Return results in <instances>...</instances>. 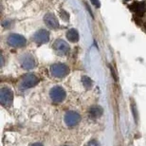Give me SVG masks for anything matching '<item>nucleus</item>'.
<instances>
[{
    "label": "nucleus",
    "instance_id": "1",
    "mask_svg": "<svg viewBox=\"0 0 146 146\" xmlns=\"http://www.w3.org/2000/svg\"><path fill=\"white\" fill-rule=\"evenodd\" d=\"M0 102L5 107H10L13 102V92L10 87L4 86L0 90Z\"/></svg>",
    "mask_w": 146,
    "mask_h": 146
},
{
    "label": "nucleus",
    "instance_id": "2",
    "mask_svg": "<svg viewBox=\"0 0 146 146\" xmlns=\"http://www.w3.org/2000/svg\"><path fill=\"white\" fill-rule=\"evenodd\" d=\"M49 96L54 104H60L66 99V93L62 86H54L49 91Z\"/></svg>",
    "mask_w": 146,
    "mask_h": 146
},
{
    "label": "nucleus",
    "instance_id": "3",
    "mask_svg": "<svg viewBox=\"0 0 146 146\" xmlns=\"http://www.w3.org/2000/svg\"><path fill=\"white\" fill-rule=\"evenodd\" d=\"M50 72L52 76L56 78H64L68 74L69 68L68 66H66L65 64H54L50 66Z\"/></svg>",
    "mask_w": 146,
    "mask_h": 146
},
{
    "label": "nucleus",
    "instance_id": "4",
    "mask_svg": "<svg viewBox=\"0 0 146 146\" xmlns=\"http://www.w3.org/2000/svg\"><path fill=\"white\" fill-rule=\"evenodd\" d=\"M39 83V79L34 74H27L22 79L21 83L19 84L20 89H28L31 87L35 86Z\"/></svg>",
    "mask_w": 146,
    "mask_h": 146
},
{
    "label": "nucleus",
    "instance_id": "5",
    "mask_svg": "<svg viewBox=\"0 0 146 146\" xmlns=\"http://www.w3.org/2000/svg\"><path fill=\"white\" fill-rule=\"evenodd\" d=\"M80 121H81V116L76 111H68L65 114V122L68 126L74 127Z\"/></svg>",
    "mask_w": 146,
    "mask_h": 146
},
{
    "label": "nucleus",
    "instance_id": "6",
    "mask_svg": "<svg viewBox=\"0 0 146 146\" xmlns=\"http://www.w3.org/2000/svg\"><path fill=\"white\" fill-rule=\"evenodd\" d=\"M52 48H53L54 51L56 52V54L60 55V56L68 54L69 51V46L68 45V43H66L62 39H57L55 41Z\"/></svg>",
    "mask_w": 146,
    "mask_h": 146
},
{
    "label": "nucleus",
    "instance_id": "7",
    "mask_svg": "<svg viewBox=\"0 0 146 146\" xmlns=\"http://www.w3.org/2000/svg\"><path fill=\"white\" fill-rule=\"evenodd\" d=\"M26 38L23 37L20 34H11L8 38V44L13 48H21V46H26Z\"/></svg>",
    "mask_w": 146,
    "mask_h": 146
},
{
    "label": "nucleus",
    "instance_id": "8",
    "mask_svg": "<svg viewBox=\"0 0 146 146\" xmlns=\"http://www.w3.org/2000/svg\"><path fill=\"white\" fill-rule=\"evenodd\" d=\"M20 64H21L22 68L24 69H27V70L33 69L36 65L35 60H34V58L31 54L22 55L21 58H20Z\"/></svg>",
    "mask_w": 146,
    "mask_h": 146
},
{
    "label": "nucleus",
    "instance_id": "9",
    "mask_svg": "<svg viewBox=\"0 0 146 146\" xmlns=\"http://www.w3.org/2000/svg\"><path fill=\"white\" fill-rule=\"evenodd\" d=\"M44 22H45V24L48 26V28L49 29L55 30V29L59 28V21H58V19L56 18V16L51 13H46V15L44 16Z\"/></svg>",
    "mask_w": 146,
    "mask_h": 146
},
{
    "label": "nucleus",
    "instance_id": "10",
    "mask_svg": "<svg viewBox=\"0 0 146 146\" xmlns=\"http://www.w3.org/2000/svg\"><path fill=\"white\" fill-rule=\"evenodd\" d=\"M33 40L36 44H46L48 42L49 40V33L46 30H40L34 34Z\"/></svg>",
    "mask_w": 146,
    "mask_h": 146
},
{
    "label": "nucleus",
    "instance_id": "11",
    "mask_svg": "<svg viewBox=\"0 0 146 146\" xmlns=\"http://www.w3.org/2000/svg\"><path fill=\"white\" fill-rule=\"evenodd\" d=\"M130 9L133 10L137 14H139V15H142L146 11V4L143 2H136V3H134V4H132Z\"/></svg>",
    "mask_w": 146,
    "mask_h": 146
},
{
    "label": "nucleus",
    "instance_id": "12",
    "mask_svg": "<svg viewBox=\"0 0 146 146\" xmlns=\"http://www.w3.org/2000/svg\"><path fill=\"white\" fill-rule=\"evenodd\" d=\"M102 115H103V108H102L101 106H94L89 109V116H90V118L93 119H98L99 117H101Z\"/></svg>",
    "mask_w": 146,
    "mask_h": 146
},
{
    "label": "nucleus",
    "instance_id": "13",
    "mask_svg": "<svg viewBox=\"0 0 146 146\" xmlns=\"http://www.w3.org/2000/svg\"><path fill=\"white\" fill-rule=\"evenodd\" d=\"M66 38L68 39V41H70L72 43L77 42L79 40V33L78 31H76L75 29H71L66 33Z\"/></svg>",
    "mask_w": 146,
    "mask_h": 146
},
{
    "label": "nucleus",
    "instance_id": "14",
    "mask_svg": "<svg viewBox=\"0 0 146 146\" xmlns=\"http://www.w3.org/2000/svg\"><path fill=\"white\" fill-rule=\"evenodd\" d=\"M82 82H83L84 86L86 87V89H89L90 87L92 86V84H93L92 80L89 77H87V76H84V77L82 78Z\"/></svg>",
    "mask_w": 146,
    "mask_h": 146
},
{
    "label": "nucleus",
    "instance_id": "15",
    "mask_svg": "<svg viewBox=\"0 0 146 146\" xmlns=\"http://www.w3.org/2000/svg\"><path fill=\"white\" fill-rule=\"evenodd\" d=\"M60 14L62 15V17H63V19L65 20V21H68V19H69V15L68 13H66V11H60Z\"/></svg>",
    "mask_w": 146,
    "mask_h": 146
},
{
    "label": "nucleus",
    "instance_id": "16",
    "mask_svg": "<svg viewBox=\"0 0 146 146\" xmlns=\"http://www.w3.org/2000/svg\"><path fill=\"white\" fill-rule=\"evenodd\" d=\"M90 1H91V3L95 6L96 8H99L101 6V3H100L99 0H90Z\"/></svg>",
    "mask_w": 146,
    "mask_h": 146
},
{
    "label": "nucleus",
    "instance_id": "17",
    "mask_svg": "<svg viewBox=\"0 0 146 146\" xmlns=\"http://www.w3.org/2000/svg\"><path fill=\"white\" fill-rule=\"evenodd\" d=\"M87 146H100V144H99L96 141H91L88 142Z\"/></svg>",
    "mask_w": 146,
    "mask_h": 146
},
{
    "label": "nucleus",
    "instance_id": "18",
    "mask_svg": "<svg viewBox=\"0 0 146 146\" xmlns=\"http://www.w3.org/2000/svg\"><path fill=\"white\" fill-rule=\"evenodd\" d=\"M31 146H43V144L39 143V142H36V143H33V144H31Z\"/></svg>",
    "mask_w": 146,
    "mask_h": 146
},
{
    "label": "nucleus",
    "instance_id": "19",
    "mask_svg": "<svg viewBox=\"0 0 146 146\" xmlns=\"http://www.w3.org/2000/svg\"><path fill=\"white\" fill-rule=\"evenodd\" d=\"M144 29H145V30H146V22L144 23Z\"/></svg>",
    "mask_w": 146,
    "mask_h": 146
}]
</instances>
